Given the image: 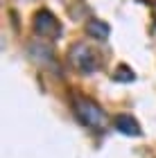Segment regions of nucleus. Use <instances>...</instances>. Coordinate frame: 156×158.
Segmentation results:
<instances>
[{
    "label": "nucleus",
    "instance_id": "3",
    "mask_svg": "<svg viewBox=\"0 0 156 158\" xmlns=\"http://www.w3.org/2000/svg\"><path fill=\"white\" fill-rule=\"evenodd\" d=\"M70 59H73L75 68H79L82 73H86V75L95 73L97 66H100V61H97V54H95L91 48H86V45H75L73 54H70Z\"/></svg>",
    "mask_w": 156,
    "mask_h": 158
},
{
    "label": "nucleus",
    "instance_id": "2",
    "mask_svg": "<svg viewBox=\"0 0 156 158\" xmlns=\"http://www.w3.org/2000/svg\"><path fill=\"white\" fill-rule=\"evenodd\" d=\"M34 32H36L39 36L57 39L61 34V25H59V20H57V16L52 11L41 9V11H36V16H34Z\"/></svg>",
    "mask_w": 156,
    "mask_h": 158
},
{
    "label": "nucleus",
    "instance_id": "1",
    "mask_svg": "<svg viewBox=\"0 0 156 158\" xmlns=\"http://www.w3.org/2000/svg\"><path fill=\"white\" fill-rule=\"evenodd\" d=\"M75 113H77V118H79V122L86 124V127L102 129L106 124L104 111L97 104H93L91 99H77V102H75Z\"/></svg>",
    "mask_w": 156,
    "mask_h": 158
},
{
    "label": "nucleus",
    "instance_id": "5",
    "mask_svg": "<svg viewBox=\"0 0 156 158\" xmlns=\"http://www.w3.org/2000/svg\"><path fill=\"white\" fill-rule=\"evenodd\" d=\"M86 32H88L93 39H97V41H104L106 36H109V25H106L104 20H97V18H93V20H88V23H86Z\"/></svg>",
    "mask_w": 156,
    "mask_h": 158
},
{
    "label": "nucleus",
    "instance_id": "6",
    "mask_svg": "<svg viewBox=\"0 0 156 158\" xmlns=\"http://www.w3.org/2000/svg\"><path fill=\"white\" fill-rule=\"evenodd\" d=\"M113 79H116V81H133L136 75H133L127 66H118V70L113 73Z\"/></svg>",
    "mask_w": 156,
    "mask_h": 158
},
{
    "label": "nucleus",
    "instance_id": "4",
    "mask_svg": "<svg viewBox=\"0 0 156 158\" xmlns=\"http://www.w3.org/2000/svg\"><path fill=\"white\" fill-rule=\"evenodd\" d=\"M116 129L124 135H140V124L131 115H118L116 118Z\"/></svg>",
    "mask_w": 156,
    "mask_h": 158
}]
</instances>
